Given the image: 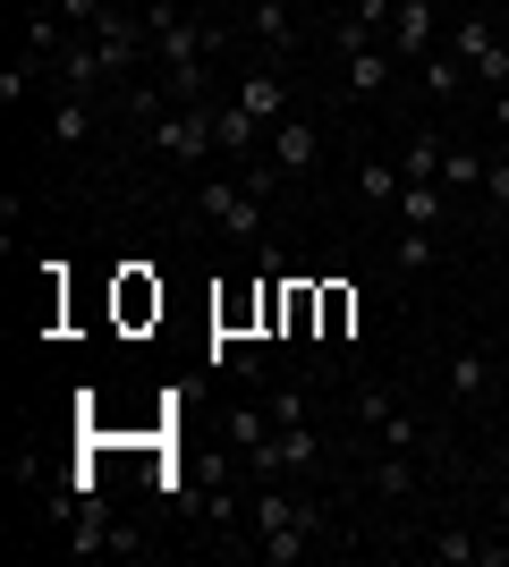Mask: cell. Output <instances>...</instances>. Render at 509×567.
<instances>
[{
    "label": "cell",
    "instance_id": "1",
    "mask_svg": "<svg viewBox=\"0 0 509 567\" xmlns=\"http://www.w3.org/2000/svg\"><path fill=\"white\" fill-rule=\"evenodd\" d=\"M255 550H264L272 567L306 559V550H315V508L289 499L281 483H255Z\"/></svg>",
    "mask_w": 509,
    "mask_h": 567
},
{
    "label": "cell",
    "instance_id": "2",
    "mask_svg": "<svg viewBox=\"0 0 509 567\" xmlns=\"http://www.w3.org/2000/svg\"><path fill=\"white\" fill-rule=\"evenodd\" d=\"M450 51H459V60H467V76H485L492 94H501V85H509V43H501V25H492L485 9L450 25Z\"/></svg>",
    "mask_w": 509,
    "mask_h": 567
},
{
    "label": "cell",
    "instance_id": "3",
    "mask_svg": "<svg viewBox=\"0 0 509 567\" xmlns=\"http://www.w3.org/2000/svg\"><path fill=\"white\" fill-rule=\"evenodd\" d=\"M204 220H221L230 237H264V195L246 187V178H213V187H195Z\"/></svg>",
    "mask_w": 509,
    "mask_h": 567
},
{
    "label": "cell",
    "instance_id": "4",
    "mask_svg": "<svg viewBox=\"0 0 509 567\" xmlns=\"http://www.w3.org/2000/svg\"><path fill=\"white\" fill-rule=\"evenodd\" d=\"M348 415H357V424L374 432L383 450H425V424H416V415L390 399V390H357V406H348Z\"/></svg>",
    "mask_w": 509,
    "mask_h": 567
},
{
    "label": "cell",
    "instance_id": "5",
    "mask_svg": "<svg viewBox=\"0 0 509 567\" xmlns=\"http://www.w3.org/2000/svg\"><path fill=\"white\" fill-rule=\"evenodd\" d=\"M390 60H399V69H416V60H425V51L441 43V9L434 0H399V9H390Z\"/></svg>",
    "mask_w": 509,
    "mask_h": 567
},
{
    "label": "cell",
    "instance_id": "6",
    "mask_svg": "<svg viewBox=\"0 0 509 567\" xmlns=\"http://www.w3.org/2000/svg\"><path fill=\"white\" fill-rule=\"evenodd\" d=\"M441 381H450V399H459V406H485L492 390H501V355H492V348H450Z\"/></svg>",
    "mask_w": 509,
    "mask_h": 567
},
{
    "label": "cell",
    "instance_id": "7",
    "mask_svg": "<svg viewBox=\"0 0 509 567\" xmlns=\"http://www.w3.org/2000/svg\"><path fill=\"white\" fill-rule=\"evenodd\" d=\"M425 559L441 567H501L509 543H485V534H459V525H441V534H425Z\"/></svg>",
    "mask_w": 509,
    "mask_h": 567
},
{
    "label": "cell",
    "instance_id": "8",
    "mask_svg": "<svg viewBox=\"0 0 509 567\" xmlns=\"http://www.w3.org/2000/svg\"><path fill=\"white\" fill-rule=\"evenodd\" d=\"M390 213H399V229H441V220H450V187H441V178H408Z\"/></svg>",
    "mask_w": 509,
    "mask_h": 567
},
{
    "label": "cell",
    "instance_id": "9",
    "mask_svg": "<svg viewBox=\"0 0 509 567\" xmlns=\"http://www.w3.org/2000/svg\"><path fill=\"white\" fill-rule=\"evenodd\" d=\"M230 102H238V111H255L264 127H281V118H289V85H281L272 69H246L238 85H230Z\"/></svg>",
    "mask_w": 509,
    "mask_h": 567
},
{
    "label": "cell",
    "instance_id": "10",
    "mask_svg": "<svg viewBox=\"0 0 509 567\" xmlns=\"http://www.w3.org/2000/svg\"><path fill=\"white\" fill-rule=\"evenodd\" d=\"M315 153H323V136L306 127V118H281V127H272V169H281V178H306Z\"/></svg>",
    "mask_w": 509,
    "mask_h": 567
},
{
    "label": "cell",
    "instance_id": "11",
    "mask_svg": "<svg viewBox=\"0 0 509 567\" xmlns=\"http://www.w3.org/2000/svg\"><path fill=\"white\" fill-rule=\"evenodd\" d=\"M339 60H348V94H357V102H374V94L390 85V76H399L390 43H357V51H339Z\"/></svg>",
    "mask_w": 509,
    "mask_h": 567
},
{
    "label": "cell",
    "instance_id": "12",
    "mask_svg": "<svg viewBox=\"0 0 509 567\" xmlns=\"http://www.w3.org/2000/svg\"><path fill=\"white\" fill-rule=\"evenodd\" d=\"M390 9H399V0H348V9H339V51L383 43V34H390Z\"/></svg>",
    "mask_w": 509,
    "mask_h": 567
},
{
    "label": "cell",
    "instance_id": "13",
    "mask_svg": "<svg viewBox=\"0 0 509 567\" xmlns=\"http://www.w3.org/2000/svg\"><path fill=\"white\" fill-rule=\"evenodd\" d=\"M365 483L383 499H416V450H383L374 466H365Z\"/></svg>",
    "mask_w": 509,
    "mask_h": 567
},
{
    "label": "cell",
    "instance_id": "14",
    "mask_svg": "<svg viewBox=\"0 0 509 567\" xmlns=\"http://www.w3.org/2000/svg\"><path fill=\"white\" fill-rule=\"evenodd\" d=\"M246 25H255L272 51H297V9L289 0H246Z\"/></svg>",
    "mask_w": 509,
    "mask_h": 567
},
{
    "label": "cell",
    "instance_id": "15",
    "mask_svg": "<svg viewBox=\"0 0 509 567\" xmlns=\"http://www.w3.org/2000/svg\"><path fill=\"white\" fill-rule=\"evenodd\" d=\"M416 76H425V94H434V102H459L467 60H459V51H425V60H416Z\"/></svg>",
    "mask_w": 509,
    "mask_h": 567
},
{
    "label": "cell",
    "instance_id": "16",
    "mask_svg": "<svg viewBox=\"0 0 509 567\" xmlns=\"http://www.w3.org/2000/svg\"><path fill=\"white\" fill-rule=\"evenodd\" d=\"M255 136H272V127H264L255 111H238V102H221V153H230V162H246V153H255Z\"/></svg>",
    "mask_w": 509,
    "mask_h": 567
},
{
    "label": "cell",
    "instance_id": "17",
    "mask_svg": "<svg viewBox=\"0 0 509 567\" xmlns=\"http://www.w3.org/2000/svg\"><path fill=\"white\" fill-rule=\"evenodd\" d=\"M434 262H441L434 229H399V237H390V271H434Z\"/></svg>",
    "mask_w": 509,
    "mask_h": 567
},
{
    "label": "cell",
    "instance_id": "18",
    "mask_svg": "<svg viewBox=\"0 0 509 567\" xmlns=\"http://www.w3.org/2000/svg\"><path fill=\"white\" fill-rule=\"evenodd\" d=\"M441 187H450V195H476V187H485V162H476L467 144H441Z\"/></svg>",
    "mask_w": 509,
    "mask_h": 567
},
{
    "label": "cell",
    "instance_id": "19",
    "mask_svg": "<svg viewBox=\"0 0 509 567\" xmlns=\"http://www.w3.org/2000/svg\"><path fill=\"white\" fill-rule=\"evenodd\" d=\"M399 187H408V169H390V162H365L357 169V195H365V204H383V213L399 204Z\"/></svg>",
    "mask_w": 509,
    "mask_h": 567
},
{
    "label": "cell",
    "instance_id": "20",
    "mask_svg": "<svg viewBox=\"0 0 509 567\" xmlns=\"http://www.w3.org/2000/svg\"><path fill=\"white\" fill-rule=\"evenodd\" d=\"M51 144H85V94L77 85H60V102H51Z\"/></svg>",
    "mask_w": 509,
    "mask_h": 567
},
{
    "label": "cell",
    "instance_id": "21",
    "mask_svg": "<svg viewBox=\"0 0 509 567\" xmlns=\"http://www.w3.org/2000/svg\"><path fill=\"white\" fill-rule=\"evenodd\" d=\"M51 60H34V51H18V69H0V111H18L26 94H34V76H43Z\"/></svg>",
    "mask_w": 509,
    "mask_h": 567
},
{
    "label": "cell",
    "instance_id": "22",
    "mask_svg": "<svg viewBox=\"0 0 509 567\" xmlns=\"http://www.w3.org/2000/svg\"><path fill=\"white\" fill-rule=\"evenodd\" d=\"M230 441H238V450L272 441V399H255V406H230Z\"/></svg>",
    "mask_w": 509,
    "mask_h": 567
},
{
    "label": "cell",
    "instance_id": "23",
    "mask_svg": "<svg viewBox=\"0 0 509 567\" xmlns=\"http://www.w3.org/2000/svg\"><path fill=\"white\" fill-rule=\"evenodd\" d=\"M399 169H408V178H441V136H408Z\"/></svg>",
    "mask_w": 509,
    "mask_h": 567
},
{
    "label": "cell",
    "instance_id": "24",
    "mask_svg": "<svg viewBox=\"0 0 509 567\" xmlns=\"http://www.w3.org/2000/svg\"><path fill=\"white\" fill-rule=\"evenodd\" d=\"M485 195H492V213H509V153L485 162Z\"/></svg>",
    "mask_w": 509,
    "mask_h": 567
},
{
    "label": "cell",
    "instance_id": "25",
    "mask_svg": "<svg viewBox=\"0 0 509 567\" xmlns=\"http://www.w3.org/2000/svg\"><path fill=\"white\" fill-rule=\"evenodd\" d=\"M306 415H315V406L297 399V390H281V399H272V424H306Z\"/></svg>",
    "mask_w": 509,
    "mask_h": 567
},
{
    "label": "cell",
    "instance_id": "26",
    "mask_svg": "<svg viewBox=\"0 0 509 567\" xmlns=\"http://www.w3.org/2000/svg\"><path fill=\"white\" fill-rule=\"evenodd\" d=\"M492 127H501V136H509V85H501V94H492Z\"/></svg>",
    "mask_w": 509,
    "mask_h": 567
},
{
    "label": "cell",
    "instance_id": "27",
    "mask_svg": "<svg viewBox=\"0 0 509 567\" xmlns=\"http://www.w3.org/2000/svg\"><path fill=\"white\" fill-rule=\"evenodd\" d=\"M492 25H501V43H509V0H501V9H492Z\"/></svg>",
    "mask_w": 509,
    "mask_h": 567
},
{
    "label": "cell",
    "instance_id": "28",
    "mask_svg": "<svg viewBox=\"0 0 509 567\" xmlns=\"http://www.w3.org/2000/svg\"><path fill=\"white\" fill-rule=\"evenodd\" d=\"M111 9H136V18H145V9H153V0H111Z\"/></svg>",
    "mask_w": 509,
    "mask_h": 567
},
{
    "label": "cell",
    "instance_id": "29",
    "mask_svg": "<svg viewBox=\"0 0 509 567\" xmlns=\"http://www.w3.org/2000/svg\"><path fill=\"white\" fill-rule=\"evenodd\" d=\"M501 390H509V348H501Z\"/></svg>",
    "mask_w": 509,
    "mask_h": 567
},
{
    "label": "cell",
    "instance_id": "30",
    "mask_svg": "<svg viewBox=\"0 0 509 567\" xmlns=\"http://www.w3.org/2000/svg\"><path fill=\"white\" fill-rule=\"evenodd\" d=\"M492 9H501V0H492Z\"/></svg>",
    "mask_w": 509,
    "mask_h": 567
}]
</instances>
